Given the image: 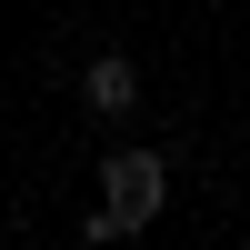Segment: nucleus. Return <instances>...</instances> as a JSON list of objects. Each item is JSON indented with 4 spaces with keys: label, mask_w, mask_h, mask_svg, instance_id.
<instances>
[{
    "label": "nucleus",
    "mask_w": 250,
    "mask_h": 250,
    "mask_svg": "<svg viewBox=\"0 0 250 250\" xmlns=\"http://www.w3.org/2000/svg\"><path fill=\"white\" fill-rule=\"evenodd\" d=\"M160 190H170V170H160V150H120L100 160V210H90V240H130L160 220Z\"/></svg>",
    "instance_id": "obj_1"
},
{
    "label": "nucleus",
    "mask_w": 250,
    "mask_h": 250,
    "mask_svg": "<svg viewBox=\"0 0 250 250\" xmlns=\"http://www.w3.org/2000/svg\"><path fill=\"white\" fill-rule=\"evenodd\" d=\"M80 90H90V110H100V120H120V110H130V100H140V80H130V60H120V50H100Z\"/></svg>",
    "instance_id": "obj_2"
}]
</instances>
